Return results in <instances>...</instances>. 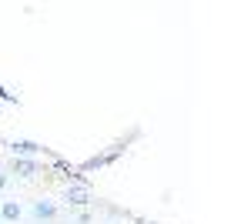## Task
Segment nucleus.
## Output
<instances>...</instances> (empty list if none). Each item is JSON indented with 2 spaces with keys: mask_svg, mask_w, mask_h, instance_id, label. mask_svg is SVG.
<instances>
[{
  "mask_svg": "<svg viewBox=\"0 0 251 224\" xmlns=\"http://www.w3.org/2000/svg\"><path fill=\"white\" fill-rule=\"evenodd\" d=\"M91 198H94V191H91L87 181H71V184L64 187V201H67V204H74V207L91 204Z\"/></svg>",
  "mask_w": 251,
  "mask_h": 224,
  "instance_id": "f257e3e1",
  "label": "nucleus"
},
{
  "mask_svg": "<svg viewBox=\"0 0 251 224\" xmlns=\"http://www.w3.org/2000/svg\"><path fill=\"white\" fill-rule=\"evenodd\" d=\"M7 148H10L14 157H34V161H37L40 154H44V157H50V161H54V154H50L47 148H40L37 141H20V137H17V141H10Z\"/></svg>",
  "mask_w": 251,
  "mask_h": 224,
  "instance_id": "f03ea898",
  "label": "nucleus"
},
{
  "mask_svg": "<svg viewBox=\"0 0 251 224\" xmlns=\"http://www.w3.org/2000/svg\"><path fill=\"white\" fill-rule=\"evenodd\" d=\"M117 154H124V144H114V148L104 150V154H94V157H87V161H84L77 171H97V168H104V164H111Z\"/></svg>",
  "mask_w": 251,
  "mask_h": 224,
  "instance_id": "7ed1b4c3",
  "label": "nucleus"
},
{
  "mask_svg": "<svg viewBox=\"0 0 251 224\" xmlns=\"http://www.w3.org/2000/svg\"><path fill=\"white\" fill-rule=\"evenodd\" d=\"M14 174L24 177V181H34L40 174V161H34V157H14Z\"/></svg>",
  "mask_w": 251,
  "mask_h": 224,
  "instance_id": "20e7f679",
  "label": "nucleus"
},
{
  "mask_svg": "<svg viewBox=\"0 0 251 224\" xmlns=\"http://www.w3.org/2000/svg\"><path fill=\"white\" fill-rule=\"evenodd\" d=\"M30 214H34V218H40V221H47V218H54V214H57V204H54V201H44V198H40V201H34Z\"/></svg>",
  "mask_w": 251,
  "mask_h": 224,
  "instance_id": "39448f33",
  "label": "nucleus"
},
{
  "mask_svg": "<svg viewBox=\"0 0 251 224\" xmlns=\"http://www.w3.org/2000/svg\"><path fill=\"white\" fill-rule=\"evenodd\" d=\"M0 218H3V221H20V218H24V207H20L17 201H3V204H0Z\"/></svg>",
  "mask_w": 251,
  "mask_h": 224,
  "instance_id": "423d86ee",
  "label": "nucleus"
},
{
  "mask_svg": "<svg viewBox=\"0 0 251 224\" xmlns=\"http://www.w3.org/2000/svg\"><path fill=\"white\" fill-rule=\"evenodd\" d=\"M0 100H17V94H10L7 87H0Z\"/></svg>",
  "mask_w": 251,
  "mask_h": 224,
  "instance_id": "0eeeda50",
  "label": "nucleus"
},
{
  "mask_svg": "<svg viewBox=\"0 0 251 224\" xmlns=\"http://www.w3.org/2000/svg\"><path fill=\"white\" fill-rule=\"evenodd\" d=\"M7 181H10V177H7V171H0V191L7 187Z\"/></svg>",
  "mask_w": 251,
  "mask_h": 224,
  "instance_id": "6e6552de",
  "label": "nucleus"
}]
</instances>
